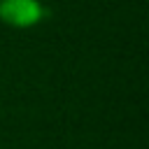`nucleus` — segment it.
I'll return each instance as SVG.
<instances>
[{
    "mask_svg": "<svg viewBox=\"0 0 149 149\" xmlns=\"http://www.w3.org/2000/svg\"><path fill=\"white\" fill-rule=\"evenodd\" d=\"M47 9L42 0H0V21L9 28L26 30L42 23Z\"/></svg>",
    "mask_w": 149,
    "mask_h": 149,
    "instance_id": "1",
    "label": "nucleus"
}]
</instances>
